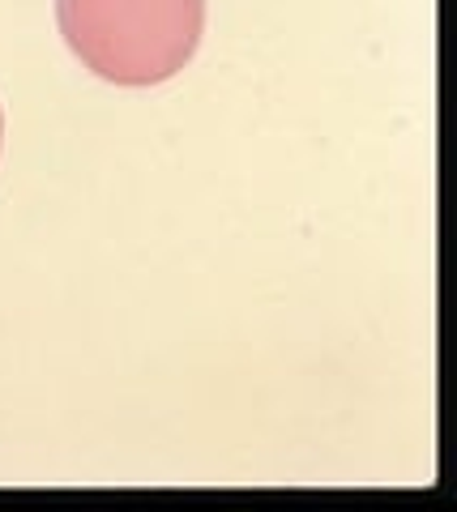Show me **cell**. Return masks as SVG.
Segmentation results:
<instances>
[{"instance_id": "obj_2", "label": "cell", "mask_w": 457, "mask_h": 512, "mask_svg": "<svg viewBox=\"0 0 457 512\" xmlns=\"http://www.w3.org/2000/svg\"><path fill=\"white\" fill-rule=\"evenodd\" d=\"M0 146H5V111H0Z\"/></svg>"}, {"instance_id": "obj_1", "label": "cell", "mask_w": 457, "mask_h": 512, "mask_svg": "<svg viewBox=\"0 0 457 512\" xmlns=\"http://www.w3.org/2000/svg\"><path fill=\"white\" fill-rule=\"evenodd\" d=\"M56 26L82 69L141 90L188 69L206 35V0H56Z\"/></svg>"}]
</instances>
